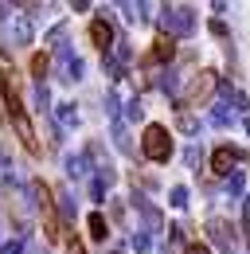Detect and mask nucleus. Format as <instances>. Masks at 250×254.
<instances>
[{
	"instance_id": "cd10ccee",
	"label": "nucleus",
	"mask_w": 250,
	"mask_h": 254,
	"mask_svg": "<svg viewBox=\"0 0 250 254\" xmlns=\"http://www.w3.org/2000/svg\"><path fill=\"white\" fill-rule=\"evenodd\" d=\"M102 70H106V78H114V82H118V78H125V70H122L118 63H114L110 55H102Z\"/></svg>"
},
{
	"instance_id": "7c9ffc66",
	"label": "nucleus",
	"mask_w": 250,
	"mask_h": 254,
	"mask_svg": "<svg viewBox=\"0 0 250 254\" xmlns=\"http://www.w3.org/2000/svg\"><path fill=\"white\" fill-rule=\"evenodd\" d=\"M231 122H235V118H231L227 106H215V110H211V126H231Z\"/></svg>"
},
{
	"instance_id": "2f4dec72",
	"label": "nucleus",
	"mask_w": 250,
	"mask_h": 254,
	"mask_svg": "<svg viewBox=\"0 0 250 254\" xmlns=\"http://www.w3.org/2000/svg\"><path fill=\"white\" fill-rule=\"evenodd\" d=\"M62 35H66V24H55V28H51V35H47V43L62 47Z\"/></svg>"
},
{
	"instance_id": "f03ea898",
	"label": "nucleus",
	"mask_w": 250,
	"mask_h": 254,
	"mask_svg": "<svg viewBox=\"0 0 250 254\" xmlns=\"http://www.w3.org/2000/svg\"><path fill=\"white\" fill-rule=\"evenodd\" d=\"M141 153L156 164H164V160L172 157V137H168V129L164 126H145V137H141Z\"/></svg>"
},
{
	"instance_id": "423d86ee",
	"label": "nucleus",
	"mask_w": 250,
	"mask_h": 254,
	"mask_svg": "<svg viewBox=\"0 0 250 254\" xmlns=\"http://www.w3.org/2000/svg\"><path fill=\"white\" fill-rule=\"evenodd\" d=\"M133 207H137V211H141V219H145V235H149V231H164V215H160V207L149 203L141 191H133Z\"/></svg>"
},
{
	"instance_id": "dca6fc26",
	"label": "nucleus",
	"mask_w": 250,
	"mask_h": 254,
	"mask_svg": "<svg viewBox=\"0 0 250 254\" xmlns=\"http://www.w3.org/2000/svg\"><path fill=\"white\" fill-rule=\"evenodd\" d=\"M180 243H184V227H168V239L160 243V254H180Z\"/></svg>"
},
{
	"instance_id": "20e7f679",
	"label": "nucleus",
	"mask_w": 250,
	"mask_h": 254,
	"mask_svg": "<svg viewBox=\"0 0 250 254\" xmlns=\"http://www.w3.org/2000/svg\"><path fill=\"white\" fill-rule=\"evenodd\" d=\"M207 243L211 247H219L223 254H235L239 251V235H235V223L231 219H207Z\"/></svg>"
},
{
	"instance_id": "b1692460",
	"label": "nucleus",
	"mask_w": 250,
	"mask_h": 254,
	"mask_svg": "<svg viewBox=\"0 0 250 254\" xmlns=\"http://www.w3.org/2000/svg\"><path fill=\"white\" fill-rule=\"evenodd\" d=\"M145 118V106H141V98H129V106H125V122H141ZM122 122V126H125Z\"/></svg>"
},
{
	"instance_id": "2eb2a0df",
	"label": "nucleus",
	"mask_w": 250,
	"mask_h": 254,
	"mask_svg": "<svg viewBox=\"0 0 250 254\" xmlns=\"http://www.w3.org/2000/svg\"><path fill=\"white\" fill-rule=\"evenodd\" d=\"M86 227H90V239H98V243H106V239H110V223H106L102 211H94L90 219H86Z\"/></svg>"
},
{
	"instance_id": "9d476101",
	"label": "nucleus",
	"mask_w": 250,
	"mask_h": 254,
	"mask_svg": "<svg viewBox=\"0 0 250 254\" xmlns=\"http://www.w3.org/2000/svg\"><path fill=\"white\" fill-rule=\"evenodd\" d=\"M90 39L102 47V55H110V47H114V24L102 16V20H94L90 24Z\"/></svg>"
},
{
	"instance_id": "aec40b11",
	"label": "nucleus",
	"mask_w": 250,
	"mask_h": 254,
	"mask_svg": "<svg viewBox=\"0 0 250 254\" xmlns=\"http://www.w3.org/2000/svg\"><path fill=\"white\" fill-rule=\"evenodd\" d=\"M114 145H118L122 153H129V157L137 153V149H133V141H129V129H125L122 122H114Z\"/></svg>"
},
{
	"instance_id": "7ed1b4c3",
	"label": "nucleus",
	"mask_w": 250,
	"mask_h": 254,
	"mask_svg": "<svg viewBox=\"0 0 250 254\" xmlns=\"http://www.w3.org/2000/svg\"><path fill=\"white\" fill-rule=\"evenodd\" d=\"M215 82H219L215 70H199V74L188 82L184 102H180V106H184V110H188V106H195V110H199V106H207V102H211V94H215Z\"/></svg>"
},
{
	"instance_id": "1a4fd4ad",
	"label": "nucleus",
	"mask_w": 250,
	"mask_h": 254,
	"mask_svg": "<svg viewBox=\"0 0 250 254\" xmlns=\"http://www.w3.org/2000/svg\"><path fill=\"white\" fill-rule=\"evenodd\" d=\"M172 55H176V43H172L168 35H156L153 51H149L141 63H145V66H164V63H172Z\"/></svg>"
},
{
	"instance_id": "0eeeda50",
	"label": "nucleus",
	"mask_w": 250,
	"mask_h": 254,
	"mask_svg": "<svg viewBox=\"0 0 250 254\" xmlns=\"http://www.w3.org/2000/svg\"><path fill=\"white\" fill-rule=\"evenodd\" d=\"M55 59H59V78H62V82L82 78V59H78V55H70V47H66V43L55 47Z\"/></svg>"
},
{
	"instance_id": "473e14b6",
	"label": "nucleus",
	"mask_w": 250,
	"mask_h": 254,
	"mask_svg": "<svg viewBox=\"0 0 250 254\" xmlns=\"http://www.w3.org/2000/svg\"><path fill=\"white\" fill-rule=\"evenodd\" d=\"M0 251L4 254H20L24 251V239H8V243H0Z\"/></svg>"
},
{
	"instance_id": "f8f14e48",
	"label": "nucleus",
	"mask_w": 250,
	"mask_h": 254,
	"mask_svg": "<svg viewBox=\"0 0 250 254\" xmlns=\"http://www.w3.org/2000/svg\"><path fill=\"white\" fill-rule=\"evenodd\" d=\"M66 176L70 180H86V172H90V160H86V153H66Z\"/></svg>"
},
{
	"instance_id": "bb28decb",
	"label": "nucleus",
	"mask_w": 250,
	"mask_h": 254,
	"mask_svg": "<svg viewBox=\"0 0 250 254\" xmlns=\"http://www.w3.org/2000/svg\"><path fill=\"white\" fill-rule=\"evenodd\" d=\"M227 195H231V199L243 195V172H231V176H227Z\"/></svg>"
},
{
	"instance_id": "39448f33",
	"label": "nucleus",
	"mask_w": 250,
	"mask_h": 254,
	"mask_svg": "<svg viewBox=\"0 0 250 254\" xmlns=\"http://www.w3.org/2000/svg\"><path fill=\"white\" fill-rule=\"evenodd\" d=\"M8 118H12V126H16V137H20V145L28 149L31 157H39L43 149H39V137H35V126H31V118L24 114V106H16V110H8Z\"/></svg>"
},
{
	"instance_id": "6ab92c4d",
	"label": "nucleus",
	"mask_w": 250,
	"mask_h": 254,
	"mask_svg": "<svg viewBox=\"0 0 250 254\" xmlns=\"http://www.w3.org/2000/svg\"><path fill=\"white\" fill-rule=\"evenodd\" d=\"M110 59H114L118 66H129L133 63V47H129L125 39H114V55H110Z\"/></svg>"
},
{
	"instance_id": "f704fd0d",
	"label": "nucleus",
	"mask_w": 250,
	"mask_h": 254,
	"mask_svg": "<svg viewBox=\"0 0 250 254\" xmlns=\"http://www.w3.org/2000/svg\"><path fill=\"white\" fill-rule=\"evenodd\" d=\"M66 254H86V247H82V243L70 235V239H66Z\"/></svg>"
},
{
	"instance_id": "393cba45",
	"label": "nucleus",
	"mask_w": 250,
	"mask_h": 254,
	"mask_svg": "<svg viewBox=\"0 0 250 254\" xmlns=\"http://www.w3.org/2000/svg\"><path fill=\"white\" fill-rule=\"evenodd\" d=\"M47 70H51V59H47V55H35V59H31V74H35V82H43Z\"/></svg>"
},
{
	"instance_id": "ddd939ff",
	"label": "nucleus",
	"mask_w": 250,
	"mask_h": 254,
	"mask_svg": "<svg viewBox=\"0 0 250 254\" xmlns=\"http://www.w3.org/2000/svg\"><path fill=\"white\" fill-rule=\"evenodd\" d=\"M215 90H223V98H227V102H231V106H235V110H250V98L243 94V90H239V86H231V82H227V78H219V82H215Z\"/></svg>"
},
{
	"instance_id": "c85d7f7f",
	"label": "nucleus",
	"mask_w": 250,
	"mask_h": 254,
	"mask_svg": "<svg viewBox=\"0 0 250 254\" xmlns=\"http://www.w3.org/2000/svg\"><path fill=\"white\" fill-rule=\"evenodd\" d=\"M168 203H172V207H188V188L184 184H176V188L168 191Z\"/></svg>"
},
{
	"instance_id": "a878e982",
	"label": "nucleus",
	"mask_w": 250,
	"mask_h": 254,
	"mask_svg": "<svg viewBox=\"0 0 250 254\" xmlns=\"http://www.w3.org/2000/svg\"><path fill=\"white\" fill-rule=\"evenodd\" d=\"M184 164H188V168H199V164H203V145H188Z\"/></svg>"
},
{
	"instance_id": "f257e3e1",
	"label": "nucleus",
	"mask_w": 250,
	"mask_h": 254,
	"mask_svg": "<svg viewBox=\"0 0 250 254\" xmlns=\"http://www.w3.org/2000/svg\"><path fill=\"white\" fill-rule=\"evenodd\" d=\"M160 28L168 35V39H188V35L195 32V8H188V4H164V12H160Z\"/></svg>"
},
{
	"instance_id": "c9c22d12",
	"label": "nucleus",
	"mask_w": 250,
	"mask_h": 254,
	"mask_svg": "<svg viewBox=\"0 0 250 254\" xmlns=\"http://www.w3.org/2000/svg\"><path fill=\"white\" fill-rule=\"evenodd\" d=\"M211 32H215L219 39H227V24H223V20H211Z\"/></svg>"
},
{
	"instance_id": "f3484780",
	"label": "nucleus",
	"mask_w": 250,
	"mask_h": 254,
	"mask_svg": "<svg viewBox=\"0 0 250 254\" xmlns=\"http://www.w3.org/2000/svg\"><path fill=\"white\" fill-rule=\"evenodd\" d=\"M55 118H59L62 129H74V126H78V110H74V102H62V106H55Z\"/></svg>"
},
{
	"instance_id": "e433bc0d",
	"label": "nucleus",
	"mask_w": 250,
	"mask_h": 254,
	"mask_svg": "<svg viewBox=\"0 0 250 254\" xmlns=\"http://www.w3.org/2000/svg\"><path fill=\"white\" fill-rule=\"evenodd\" d=\"M110 254H125V251H110Z\"/></svg>"
},
{
	"instance_id": "6e6552de",
	"label": "nucleus",
	"mask_w": 250,
	"mask_h": 254,
	"mask_svg": "<svg viewBox=\"0 0 250 254\" xmlns=\"http://www.w3.org/2000/svg\"><path fill=\"white\" fill-rule=\"evenodd\" d=\"M243 160V153L239 149H231V145H219L215 153H211V172L215 176H231V168Z\"/></svg>"
},
{
	"instance_id": "412c9836",
	"label": "nucleus",
	"mask_w": 250,
	"mask_h": 254,
	"mask_svg": "<svg viewBox=\"0 0 250 254\" xmlns=\"http://www.w3.org/2000/svg\"><path fill=\"white\" fill-rule=\"evenodd\" d=\"M55 199H59V211H62V219H66V223L78 215V207H74V199H70V191H66V188H62L59 195H55Z\"/></svg>"
},
{
	"instance_id": "4be33fe9",
	"label": "nucleus",
	"mask_w": 250,
	"mask_h": 254,
	"mask_svg": "<svg viewBox=\"0 0 250 254\" xmlns=\"http://www.w3.org/2000/svg\"><path fill=\"white\" fill-rule=\"evenodd\" d=\"M35 110H39V114H47V110H51V94H47V82H35Z\"/></svg>"
},
{
	"instance_id": "5701e85b",
	"label": "nucleus",
	"mask_w": 250,
	"mask_h": 254,
	"mask_svg": "<svg viewBox=\"0 0 250 254\" xmlns=\"http://www.w3.org/2000/svg\"><path fill=\"white\" fill-rule=\"evenodd\" d=\"M149 247H153V239H149L145 231H137V235L129 239V251H133V254H149Z\"/></svg>"
},
{
	"instance_id": "a211bd4d",
	"label": "nucleus",
	"mask_w": 250,
	"mask_h": 254,
	"mask_svg": "<svg viewBox=\"0 0 250 254\" xmlns=\"http://www.w3.org/2000/svg\"><path fill=\"white\" fill-rule=\"evenodd\" d=\"M12 39L16 43H31V20L28 16H16L12 20Z\"/></svg>"
},
{
	"instance_id": "4468645a",
	"label": "nucleus",
	"mask_w": 250,
	"mask_h": 254,
	"mask_svg": "<svg viewBox=\"0 0 250 254\" xmlns=\"http://www.w3.org/2000/svg\"><path fill=\"white\" fill-rule=\"evenodd\" d=\"M176 129L188 133V137H195V133H199V118H195L191 110H184V106H176Z\"/></svg>"
},
{
	"instance_id": "9b49d317",
	"label": "nucleus",
	"mask_w": 250,
	"mask_h": 254,
	"mask_svg": "<svg viewBox=\"0 0 250 254\" xmlns=\"http://www.w3.org/2000/svg\"><path fill=\"white\" fill-rule=\"evenodd\" d=\"M156 90H160V94H176V90H180V74H176V70H172V66H160V70H156Z\"/></svg>"
},
{
	"instance_id": "72a5a7b5",
	"label": "nucleus",
	"mask_w": 250,
	"mask_h": 254,
	"mask_svg": "<svg viewBox=\"0 0 250 254\" xmlns=\"http://www.w3.org/2000/svg\"><path fill=\"white\" fill-rule=\"evenodd\" d=\"M180 254H211V251H207V243H188Z\"/></svg>"
},
{
	"instance_id": "c756f323",
	"label": "nucleus",
	"mask_w": 250,
	"mask_h": 254,
	"mask_svg": "<svg viewBox=\"0 0 250 254\" xmlns=\"http://www.w3.org/2000/svg\"><path fill=\"white\" fill-rule=\"evenodd\" d=\"M122 102H118V94H106V118L110 122H122V110H118Z\"/></svg>"
}]
</instances>
